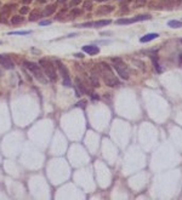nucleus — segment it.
Here are the masks:
<instances>
[{"mask_svg": "<svg viewBox=\"0 0 182 200\" xmlns=\"http://www.w3.org/2000/svg\"><path fill=\"white\" fill-rule=\"evenodd\" d=\"M98 72H96L95 69L91 72V74H90V81H91V84H92V86L94 87H98L100 86V83H98Z\"/></svg>", "mask_w": 182, "mask_h": 200, "instance_id": "10", "label": "nucleus"}, {"mask_svg": "<svg viewBox=\"0 0 182 200\" xmlns=\"http://www.w3.org/2000/svg\"><path fill=\"white\" fill-rule=\"evenodd\" d=\"M180 42H181V44H182V39H180Z\"/></svg>", "mask_w": 182, "mask_h": 200, "instance_id": "35", "label": "nucleus"}, {"mask_svg": "<svg viewBox=\"0 0 182 200\" xmlns=\"http://www.w3.org/2000/svg\"><path fill=\"white\" fill-rule=\"evenodd\" d=\"M0 44H1V41H0Z\"/></svg>", "mask_w": 182, "mask_h": 200, "instance_id": "36", "label": "nucleus"}, {"mask_svg": "<svg viewBox=\"0 0 182 200\" xmlns=\"http://www.w3.org/2000/svg\"><path fill=\"white\" fill-rule=\"evenodd\" d=\"M135 20L134 18H119L115 21L117 24H130V23H134Z\"/></svg>", "mask_w": 182, "mask_h": 200, "instance_id": "17", "label": "nucleus"}, {"mask_svg": "<svg viewBox=\"0 0 182 200\" xmlns=\"http://www.w3.org/2000/svg\"><path fill=\"white\" fill-rule=\"evenodd\" d=\"M39 66L44 69L45 75L48 76L50 81H56V80H57V73H56L55 66L50 62L48 58H41V59L39 61Z\"/></svg>", "mask_w": 182, "mask_h": 200, "instance_id": "3", "label": "nucleus"}, {"mask_svg": "<svg viewBox=\"0 0 182 200\" xmlns=\"http://www.w3.org/2000/svg\"><path fill=\"white\" fill-rule=\"evenodd\" d=\"M168 26L171 28H182V22L177 21V20H171L168 22Z\"/></svg>", "mask_w": 182, "mask_h": 200, "instance_id": "15", "label": "nucleus"}, {"mask_svg": "<svg viewBox=\"0 0 182 200\" xmlns=\"http://www.w3.org/2000/svg\"><path fill=\"white\" fill-rule=\"evenodd\" d=\"M83 6H84V9L85 10H87V11H91L92 10V1H84V4H83Z\"/></svg>", "mask_w": 182, "mask_h": 200, "instance_id": "21", "label": "nucleus"}, {"mask_svg": "<svg viewBox=\"0 0 182 200\" xmlns=\"http://www.w3.org/2000/svg\"><path fill=\"white\" fill-rule=\"evenodd\" d=\"M78 15H80V10H78V9H73V10H72V12L69 13V16H70V18L73 20V18L77 17Z\"/></svg>", "mask_w": 182, "mask_h": 200, "instance_id": "22", "label": "nucleus"}, {"mask_svg": "<svg viewBox=\"0 0 182 200\" xmlns=\"http://www.w3.org/2000/svg\"><path fill=\"white\" fill-rule=\"evenodd\" d=\"M178 1H180V0H178Z\"/></svg>", "mask_w": 182, "mask_h": 200, "instance_id": "37", "label": "nucleus"}, {"mask_svg": "<svg viewBox=\"0 0 182 200\" xmlns=\"http://www.w3.org/2000/svg\"><path fill=\"white\" fill-rule=\"evenodd\" d=\"M96 1H101L102 3V1H108V0H96Z\"/></svg>", "mask_w": 182, "mask_h": 200, "instance_id": "33", "label": "nucleus"}, {"mask_svg": "<svg viewBox=\"0 0 182 200\" xmlns=\"http://www.w3.org/2000/svg\"><path fill=\"white\" fill-rule=\"evenodd\" d=\"M112 61H113V62H120L121 58H119V57H117V58H115V57H113V58H112Z\"/></svg>", "mask_w": 182, "mask_h": 200, "instance_id": "28", "label": "nucleus"}, {"mask_svg": "<svg viewBox=\"0 0 182 200\" xmlns=\"http://www.w3.org/2000/svg\"><path fill=\"white\" fill-rule=\"evenodd\" d=\"M32 32L30 30H17V32H10L9 35H28Z\"/></svg>", "mask_w": 182, "mask_h": 200, "instance_id": "19", "label": "nucleus"}, {"mask_svg": "<svg viewBox=\"0 0 182 200\" xmlns=\"http://www.w3.org/2000/svg\"><path fill=\"white\" fill-rule=\"evenodd\" d=\"M158 37H159L158 33H149V34H146L145 37H142V38L140 39V41H141V42H148V41H150V40L157 39Z\"/></svg>", "mask_w": 182, "mask_h": 200, "instance_id": "12", "label": "nucleus"}, {"mask_svg": "<svg viewBox=\"0 0 182 200\" xmlns=\"http://www.w3.org/2000/svg\"><path fill=\"white\" fill-rule=\"evenodd\" d=\"M23 66H24L29 72H32L33 75L35 76V78H37L40 83H43V84H46V83H48L46 75H44V73L41 72L39 64H37V63H34V62H30V61H24Z\"/></svg>", "mask_w": 182, "mask_h": 200, "instance_id": "2", "label": "nucleus"}, {"mask_svg": "<svg viewBox=\"0 0 182 200\" xmlns=\"http://www.w3.org/2000/svg\"><path fill=\"white\" fill-rule=\"evenodd\" d=\"M112 11H114V6H112V5H103V6H100L96 10V15H107V13H111Z\"/></svg>", "mask_w": 182, "mask_h": 200, "instance_id": "9", "label": "nucleus"}, {"mask_svg": "<svg viewBox=\"0 0 182 200\" xmlns=\"http://www.w3.org/2000/svg\"><path fill=\"white\" fill-rule=\"evenodd\" d=\"M91 95H92V96H91V97H92V98H94V100H96V98H97V100H98V98H100V97H98V96H96V94H91Z\"/></svg>", "mask_w": 182, "mask_h": 200, "instance_id": "31", "label": "nucleus"}, {"mask_svg": "<svg viewBox=\"0 0 182 200\" xmlns=\"http://www.w3.org/2000/svg\"><path fill=\"white\" fill-rule=\"evenodd\" d=\"M0 66H3L5 69H13L15 63L7 55H0Z\"/></svg>", "mask_w": 182, "mask_h": 200, "instance_id": "6", "label": "nucleus"}, {"mask_svg": "<svg viewBox=\"0 0 182 200\" xmlns=\"http://www.w3.org/2000/svg\"><path fill=\"white\" fill-rule=\"evenodd\" d=\"M81 3V0H70V3H69V6L70 7H74V6H78L79 4Z\"/></svg>", "mask_w": 182, "mask_h": 200, "instance_id": "23", "label": "nucleus"}, {"mask_svg": "<svg viewBox=\"0 0 182 200\" xmlns=\"http://www.w3.org/2000/svg\"><path fill=\"white\" fill-rule=\"evenodd\" d=\"M147 3V0H135V7H141V6H145Z\"/></svg>", "mask_w": 182, "mask_h": 200, "instance_id": "20", "label": "nucleus"}, {"mask_svg": "<svg viewBox=\"0 0 182 200\" xmlns=\"http://www.w3.org/2000/svg\"><path fill=\"white\" fill-rule=\"evenodd\" d=\"M56 64H57V68H58L61 75H62L63 85L70 87V86H72V83H70V79H69V72H68V69L66 68V66H65L62 62H61V61H56Z\"/></svg>", "mask_w": 182, "mask_h": 200, "instance_id": "4", "label": "nucleus"}, {"mask_svg": "<svg viewBox=\"0 0 182 200\" xmlns=\"http://www.w3.org/2000/svg\"><path fill=\"white\" fill-rule=\"evenodd\" d=\"M113 68L117 70L118 75L120 76L121 79H124V80H128L129 79V69L126 67V64L123 63V61H120V62H114L113 64Z\"/></svg>", "mask_w": 182, "mask_h": 200, "instance_id": "5", "label": "nucleus"}, {"mask_svg": "<svg viewBox=\"0 0 182 200\" xmlns=\"http://www.w3.org/2000/svg\"><path fill=\"white\" fill-rule=\"evenodd\" d=\"M111 23H112L111 20H100V21L94 22V23H92V27H95V28H100V27L108 26V24H111Z\"/></svg>", "mask_w": 182, "mask_h": 200, "instance_id": "14", "label": "nucleus"}, {"mask_svg": "<svg viewBox=\"0 0 182 200\" xmlns=\"http://www.w3.org/2000/svg\"><path fill=\"white\" fill-rule=\"evenodd\" d=\"M10 7H11L10 5H5V6H3L1 9H0V22H1V23L7 22V18L10 16V11L12 10Z\"/></svg>", "mask_w": 182, "mask_h": 200, "instance_id": "7", "label": "nucleus"}, {"mask_svg": "<svg viewBox=\"0 0 182 200\" xmlns=\"http://www.w3.org/2000/svg\"><path fill=\"white\" fill-rule=\"evenodd\" d=\"M134 62H135L136 64H139V66H137L139 68H141L142 70H145V64H143V62H141V61H139V59H135Z\"/></svg>", "mask_w": 182, "mask_h": 200, "instance_id": "24", "label": "nucleus"}, {"mask_svg": "<svg viewBox=\"0 0 182 200\" xmlns=\"http://www.w3.org/2000/svg\"><path fill=\"white\" fill-rule=\"evenodd\" d=\"M66 1H67V0H57V3H58V4H65Z\"/></svg>", "mask_w": 182, "mask_h": 200, "instance_id": "30", "label": "nucleus"}, {"mask_svg": "<svg viewBox=\"0 0 182 200\" xmlns=\"http://www.w3.org/2000/svg\"><path fill=\"white\" fill-rule=\"evenodd\" d=\"M55 10H56V7H55V5H50V6H46L45 7V10L41 12V15L44 17H49V16H51V15L55 12Z\"/></svg>", "mask_w": 182, "mask_h": 200, "instance_id": "13", "label": "nucleus"}, {"mask_svg": "<svg viewBox=\"0 0 182 200\" xmlns=\"http://www.w3.org/2000/svg\"><path fill=\"white\" fill-rule=\"evenodd\" d=\"M98 73L102 75L103 81H104V84L107 85V86H109V87H117V86L120 85L119 80L117 79V76L113 74L111 67L107 63L101 62L98 64Z\"/></svg>", "mask_w": 182, "mask_h": 200, "instance_id": "1", "label": "nucleus"}, {"mask_svg": "<svg viewBox=\"0 0 182 200\" xmlns=\"http://www.w3.org/2000/svg\"><path fill=\"white\" fill-rule=\"evenodd\" d=\"M86 101L85 100H83V101H79L78 103H77V107H79V108H85V105H86Z\"/></svg>", "mask_w": 182, "mask_h": 200, "instance_id": "25", "label": "nucleus"}, {"mask_svg": "<svg viewBox=\"0 0 182 200\" xmlns=\"http://www.w3.org/2000/svg\"><path fill=\"white\" fill-rule=\"evenodd\" d=\"M180 62H182V53L180 55Z\"/></svg>", "mask_w": 182, "mask_h": 200, "instance_id": "34", "label": "nucleus"}, {"mask_svg": "<svg viewBox=\"0 0 182 200\" xmlns=\"http://www.w3.org/2000/svg\"><path fill=\"white\" fill-rule=\"evenodd\" d=\"M83 51L90 56H94L100 52V48L98 46H95V45H85V46H83Z\"/></svg>", "mask_w": 182, "mask_h": 200, "instance_id": "8", "label": "nucleus"}, {"mask_svg": "<svg viewBox=\"0 0 182 200\" xmlns=\"http://www.w3.org/2000/svg\"><path fill=\"white\" fill-rule=\"evenodd\" d=\"M150 18H152L150 15H139V16L134 17L135 22H140V21H148V20H150Z\"/></svg>", "mask_w": 182, "mask_h": 200, "instance_id": "16", "label": "nucleus"}, {"mask_svg": "<svg viewBox=\"0 0 182 200\" xmlns=\"http://www.w3.org/2000/svg\"><path fill=\"white\" fill-rule=\"evenodd\" d=\"M51 24V21H41L40 22V26H49Z\"/></svg>", "mask_w": 182, "mask_h": 200, "instance_id": "27", "label": "nucleus"}, {"mask_svg": "<svg viewBox=\"0 0 182 200\" xmlns=\"http://www.w3.org/2000/svg\"><path fill=\"white\" fill-rule=\"evenodd\" d=\"M22 22H23V17L20 16V15L12 16V18H11V23H12V24H20V23H22Z\"/></svg>", "mask_w": 182, "mask_h": 200, "instance_id": "18", "label": "nucleus"}, {"mask_svg": "<svg viewBox=\"0 0 182 200\" xmlns=\"http://www.w3.org/2000/svg\"><path fill=\"white\" fill-rule=\"evenodd\" d=\"M74 56H75V57H79V58H81V57H83V53H75Z\"/></svg>", "mask_w": 182, "mask_h": 200, "instance_id": "32", "label": "nucleus"}, {"mask_svg": "<svg viewBox=\"0 0 182 200\" xmlns=\"http://www.w3.org/2000/svg\"><path fill=\"white\" fill-rule=\"evenodd\" d=\"M41 16H43L41 12H40L38 9H35V10H33L32 12L29 13V17H28V18H29V21H30V22H34V21H38Z\"/></svg>", "mask_w": 182, "mask_h": 200, "instance_id": "11", "label": "nucleus"}, {"mask_svg": "<svg viewBox=\"0 0 182 200\" xmlns=\"http://www.w3.org/2000/svg\"><path fill=\"white\" fill-rule=\"evenodd\" d=\"M29 12V7L28 6H23L21 10H20V13L21 15H26V13H28Z\"/></svg>", "mask_w": 182, "mask_h": 200, "instance_id": "26", "label": "nucleus"}, {"mask_svg": "<svg viewBox=\"0 0 182 200\" xmlns=\"http://www.w3.org/2000/svg\"><path fill=\"white\" fill-rule=\"evenodd\" d=\"M22 3L23 4H30V3H32V0H22Z\"/></svg>", "mask_w": 182, "mask_h": 200, "instance_id": "29", "label": "nucleus"}]
</instances>
